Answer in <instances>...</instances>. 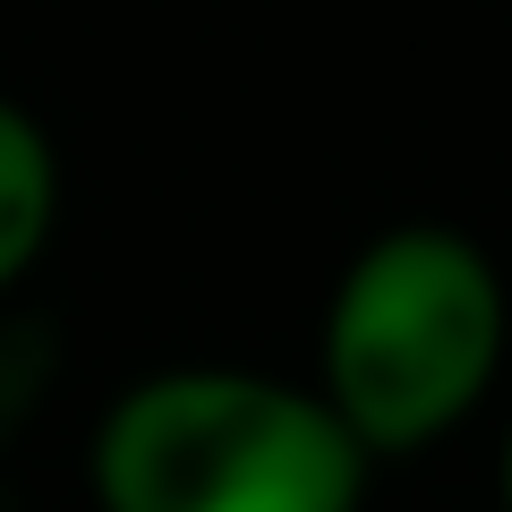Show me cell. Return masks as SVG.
<instances>
[{"label":"cell","mask_w":512,"mask_h":512,"mask_svg":"<svg viewBox=\"0 0 512 512\" xmlns=\"http://www.w3.org/2000/svg\"><path fill=\"white\" fill-rule=\"evenodd\" d=\"M376 461L265 367H154L94 419V512H367Z\"/></svg>","instance_id":"obj_2"},{"label":"cell","mask_w":512,"mask_h":512,"mask_svg":"<svg viewBox=\"0 0 512 512\" xmlns=\"http://www.w3.org/2000/svg\"><path fill=\"white\" fill-rule=\"evenodd\" d=\"M52 222H60L52 128H43L26 103L0 94V291H18V282L35 274V256L52 248Z\"/></svg>","instance_id":"obj_3"},{"label":"cell","mask_w":512,"mask_h":512,"mask_svg":"<svg viewBox=\"0 0 512 512\" xmlns=\"http://www.w3.org/2000/svg\"><path fill=\"white\" fill-rule=\"evenodd\" d=\"M512 350V291L487 239L453 222H393L325 291L316 402L367 461H402L478 419Z\"/></svg>","instance_id":"obj_1"},{"label":"cell","mask_w":512,"mask_h":512,"mask_svg":"<svg viewBox=\"0 0 512 512\" xmlns=\"http://www.w3.org/2000/svg\"><path fill=\"white\" fill-rule=\"evenodd\" d=\"M495 504L512 512V427H504V453H495Z\"/></svg>","instance_id":"obj_4"}]
</instances>
